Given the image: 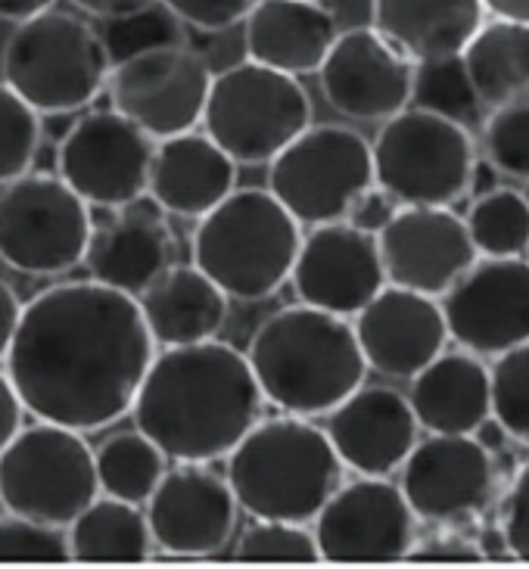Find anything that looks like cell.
I'll return each instance as SVG.
<instances>
[{"instance_id":"cell-1","label":"cell","mask_w":529,"mask_h":569,"mask_svg":"<svg viewBox=\"0 0 529 569\" xmlns=\"http://www.w3.org/2000/svg\"><path fill=\"white\" fill-rule=\"evenodd\" d=\"M156 349L134 296L62 280L22 306L3 370L26 415L100 432L128 417Z\"/></svg>"},{"instance_id":"cell-2","label":"cell","mask_w":529,"mask_h":569,"mask_svg":"<svg viewBox=\"0 0 529 569\" xmlns=\"http://www.w3.org/2000/svg\"><path fill=\"white\" fill-rule=\"evenodd\" d=\"M264 411L247 355L221 339L156 349L131 420L174 463L224 461Z\"/></svg>"},{"instance_id":"cell-3","label":"cell","mask_w":529,"mask_h":569,"mask_svg":"<svg viewBox=\"0 0 529 569\" xmlns=\"http://www.w3.org/2000/svg\"><path fill=\"white\" fill-rule=\"evenodd\" d=\"M243 355L264 405L309 420L337 408L368 373L352 321L306 302L268 315Z\"/></svg>"},{"instance_id":"cell-4","label":"cell","mask_w":529,"mask_h":569,"mask_svg":"<svg viewBox=\"0 0 529 569\" xmlns=\"http://www.w3.org/2000/svg\"><path fill=\"white\" fill-rule=\"evenodd\" d=\"M224 461L240 513L309 526L346 470L327 432L296 415L259 417Z\"/></svg>"},{"instance_id":"cell-5","label":"cell","mask_w":529,"mask_h":569,"mask_svg":"<svg viewBox=\"0 0 529 569\" xmlns=\"http://www.w3.org/2000/svg\"><path fill=\"white\" fill-rule=\"evenodd\" d=\"M302 224L268 187H233L197 218L193 264L237 302H262L290 280Z\"/></svg>"},{"instance_id":"cell-6","label":"cell","mask_w":529,"mask_h":569,"mask_svg":"<svg viewBox=\"0 0 529 569\" xmlns=\"http://www.w3.org/2000/svg\"><path fill=\"white\" fill-rule=\"evenodd\" d=\"M107 44L88 19L50 7L16 22L0 50L3 84L38 116H72L107 91Z\"/></svg>"},{"instance_id":"cell-7","label":"cell","mask_w":529,"mask_h":569,"mask_svg":"<svg viewBox=\"0 0 529 569\" xmlns=\"http://www.w3.org/2000/svg\"><path fill=\"white\" fill-rule=\"evenodd\" d=\"M200 124L237 166H268L311 124V100L299 78L243 60L212 76Z\"/></svg>"},{"instance_id":"cell-8","label":"cell","mask_w":529,"mask_h":569,"mask_svg":"<svg viewBox=\"0 0 529 569\" xmlns=\"http://www.w3.org/2000/svg\"><path fill=\"white\" fill-rule=\"evenodd\" d=\"M470 128L433 109L405 107L380 122L371 140L373 184L399 206H455L467 197L473 169Z\"/></svg>"},{"instance_id":"cell-9","label":"cell","mask_w":529,"mask_h":569,"mask_svg":"<svg viewBox=\"0 0 529 569\" xmlns=\"http://www.w3.org/2000/svg\"><path fill=\"white\" fill-rule=\"evenodd\" d=\"M97 495L84 432L34 420L0 451V510L7 513L66 529Z\"/></svg>"},{"instance_id":"cell-10","label":"cell","mask_w":529,"mask_h":569,"mask_svg":"<svg viewBox=\"0 0 529 569\" xmlns=\"http://www.w3.org/2000/svg\"><path fill=\"white\" fill-rule=\"evenodd\" d=\"M91 206L60 174L26 171L0 187V262L29 278L76 271L91 240Z\"/></svg>"},{"instance_id":"cell-11","label":"cell","mask_w":529,"mask_h":569,"mask_svg":"<svg viewBox=\"0 0 529 569\" xmlns=\"http://www.w3.org/2000/svg\"><path fill=\"white\" fill-rule=\"evenodd\" d=\"M371 184V140L346 124H309L268 162V190L306 228L342 221Z\"/></svg>"},{"instance_id":"cell-12","label":"cell","mask_w":529,"mask_h":569,"mask_svg":"<svg viewBox=\"0 0 529 569\" xmlns=\"http://www.w3.org/2000/svg\"><path fill=\"white\" fill-rule=\"evenodd\" d=\"M212 69L187 44L150 47L109 69V107L153 140L197 128Z\"/></svg>"},{"instance_id":"cell-13","label":"cell","mask_w":529,"mask_h":569,"mask_svg":"<svg viewBox=\"0 0 529 569\" xmlns=\"http://www.w3.org/2000/svg\"><path fill=\"white\" fill-rule=\"evenodd\" d=\"M156 140L112 107L88 109L62 134L57 174L97 209H119L147 197Z\"/></svg>"},{"instance_id":"cell-14","label":"cell","mask_w":529,"mask_h":569,"mask_svg":"<svg viewBox=\"0 0 529 569\" xmlns=\"http://www.w3.org/2000/svg\"><path fill=\"white\" fill-rule=\"evenodd\" d=\"M321 560L330 563H392L411 557L418 517L399 482L389 477L342 479L311 520Z\"/></svg>"},{"instance_id":"cell-15","label":"cell","mask_w":529,"mask_h":569,"mask_svg":"<svg viewBox=\"0 0 529 569\" xmlns=\"http://www.w3.org/2000/svg\"><path fill=\"white\" fill-rule=\"evenodd\" d=\"M451 342L496 358L529 339V262L477 256L439 296Z\"/></svg>"},{"instance_id":"cell-16","label":"cell","mask_w":529,"mask_h":569,"mask_svg":"<svg viewBox=\"0 0 529 569\" xmlns=\"http://www.w3.org/2000/svg\"><path fill=\"white\" fill-rule=\"evenodd\" d=\"M399 489L423 523L451 526L477 517L496 495L492 451L473 436L427 432L399 467Z\"/></svg>"},{"instance_id":"cell-17","label":"cell","mask_w":529,"mask_h":569,"mask_svg":"<svg viewBox=\"0 0 529 569\" xmlns=\"http://www.w3.org/2000/svg\"><path fill=\"white\" fill-rule=\"evenodd\" d=\"M315 76L327 107L352 122L380 124L411 107L415 62L373 26L340 31Z\"/></svg>"},{"instance_id":"cell-18","label":"cell","mask_w":529,"mask_h":569,"mask_svg":"<svg viewBox=\"0 0 529 569\" xmlns=\"http://www.w3.org/2000/svg\"><path fill=\"white\" fill-rule=\"evenodd\" d=\"M156 551L171 557H216L237 532V498L209 463H174L143 505Z\"/></svg>"},{"instance_id":"cell-19","label":"cell","mask_w":529,"mask_h":569,"mask_svg":"<svg viewBox=\"0 0 529 569\" xmlns=\"http://www.w3.org/2000/svg\"><path fill=\"white\" fill-rule=\"evenodd\" d=\"M287 283H293L299 302L356 318L387 287L377 237L358 231L349 221L315 224L302 233Z\"/></svg>"},{"instance_id":"cell-20","label":"cell","mask_w":529,"mask_h":569,"mask_svg":"<svg viewBox=\"0 0 529 569\" xmlns=\"http://www.w3.org/2000/svg\"><path fill=\"white\" fill-rule=\"evenodd\" d=\"M377 252L392 287L439 299L477 259L465 218L451 206H399L377 233Z\"/></svg>"},{"instance_id":"cell-21","label":"cell","mask_w":529,"mask_h":569,"mask_svg":"<svg viewBox=\"0 0 529 569\" xmlns=\"http://www.w3.org/2000/svg\"><path fill=\"white\" fill-rule=\"evenodd\" d=\"M352 327L368 370L389 380H411L449 346L439 299L392 283L358 311Z\"/></svg>"},{"instance_id":"cell-22","label":"cell","mask_w":529,"mask_h":569,"mask_svg":"<svg viewBox=\"0 0 529 569\" xmlns=\"http://www.w3.org/2000/svg\"><path fill=\"white\" fill-rule=\"evenodd\" d=\"M325 417L337 458L358 477L396 473L420 439L411 405L392 386L361 383Z\"/></svg>"},{"instance_id":"cell-23","label":"cell","mask_w":529,"mask_h":569,"mask_svg":"<svg viewBox=\"0 0 529 569\" xmlns=\"http://www.w3.org/2000/svg\"><path fill=\"white\" fill-rule=\"evenodd\" d=\"M109 212L103 224H93L81 264L97 283L140 296L174 262V233L150 197Z\"/></svg>"},{"instance_id":"cell-24","label":"cell","mask_w":529,"mask_h":569,"mask_svg":"<svg viewBox=\"0 0 529 569\" xmlns=\"http://www.w3.org/2000/svg\"><path fill=\"white\" fill-rule=\"evenodd\" d=\"M237 187V162L206 131L156 140L147 197L166 216L197 221Z\"/></svg>"},{"instance_id":"cell-25","label":"cell","mask_w":529,"mask_h":569,"mask_svg":"<svg viewBox=\"0 0 529 569\" xmlns=\"http://www.w3.org/2000/svg\"><path fill=\"white\" fill-rule=\"evenodd\" d=\"M337 34V19L318 0H256L243 19L247 60L293 78L315 76Z\"/></svg>"},{"instance_id":"cell-26","label":"cell","mask_w":529,"mask_h":569,"mask_svg":"<svg viewBox=\"0 0 529 569\" xmlns=\"http://www.w3.org/2000/svg\"><path fill=\"white\" fill-rule=\"evenodd\" d=\"M408 405L420 430L446 436H473L489 408V368L480 355L458 349L439 352L411 377Z\"/></svg>"},{"instance_id":"cell-27","label":"cell","mask_w":529,"mask_h":569,"mask_svg":"<svg viewBox=\"0 0 529 569\" xmlns=\"http://www.w3.org/2000/svg\"><path fill=\"white\" fill-rule=\"evenodd\" d=\"M140 318L159 349L216 339L228 323V296L197 264L171 262L147 290L134 296Z\"/></svg>"},{"instance_id":"cell-28","label":"cell","mask_w":529,"mask_h":569,"mask_svg":"<svg viewBox=\"0 0 529 569\" xmlns=\"http://www.w3.org/2000/svg\"><path fill=\"white\" fill-rule=\"evenodd\" d=\"M482 16L480 0H371V26L411 62L458 57Z\"/></svg>"},{"instance_id":"cell-29","label":"cell","mask_w":529,"mask_h":569,"mask_svg":"<svg viewBox=\"0 0 529 569\" xmlns=\"http://www.w3.org/2000/svg\"><path fill=\"white\" fill-rule=\"evenodd\" d=\"M461 66L486 112L529 103V26L482 22L461 50Z\"/></svg>"},{"instance_id":"cell-30","label":"cell","mask_w":529,"mask_h":569,"mask_svg":"<svg viewBox=\"0 0 529 569\" xmlns=\"http://www.w3.org/2000/svg\"><path fill=\"white\" fill-rule=\"evenodd\" d=\"M66 541L69 557L84 563H138L156 555L143 508L112 495H97L66 526Z\"/></svg>"},{"instance_id":"cell-31","label":"cell","mask_w":529,"mask_h":569,"mask_svg":"<svg viewBox=\"0 0 529 569\" xmlns=\"http://www.w3.org/2000/svg\"><path fill=\"white\" fill-rule=\"evenodd\" d=\"M166 470H169V458L138 427L128 432H112L93 448V473L100 495H112L140 508L147 505V498L153 495Z\"/></svg>"},{"instance_id":"cell-32","label":"cell","mask_w":529,"mask_h":569,"mask_svg":"<svg viewBox=\"0 0 529 569\" xmlns=\"http://www.w3.org/2000/svg\"><path fill=\"white\" fill-rule=\"evenodd\" d=\"M465 228L477 256L486 259H527L529 249V206L520 190L496 187L473 197L467 209Z\"/></svg>"},{"instance_id":"cell-33","label":"cell","mask_w":529,"mask_h":569,"mask_svg":"<svg viewBox=\"0 0 529 569\" xmlns=\"http://www.w3.org/2000/svg\"><path fill=\"white\" fill-rule=\"evenodd\" d=\"M411 107L433 109L446 119H455L465 128L486 116L477 93L467 81L461 53L433 62H415V91H411Z\"/></svg>"},{"instance_id":"cell-34","label":"cell","mask_w":529,"mask_h":569,"mask_svg":"<svg viewBox=\"0 0 529 569\" xmlns=\"http://www.w3.org/2000/svg\"><path fill=\"white\" fill-rule=\"evenodd\" d=\"M489 408L508 439L529 448V339L496 355L489 368Z\"/></svg>"},{"instance_id":"cell-35","label":"cell","mask_w":529,"mask_h":569,"mask_svg":"<svg viewBox=\"0 0 529 569\" xmlns=\"http://www.w3.org/2000/svg\"><path fill=\"white\" fill-rule=\"evenodd\" d=\"M97 31H100V38L107 44L112 66L134 57V53H143L150 47L184 44V22L171 13L169 7H162L159 0L138 10V13L103 19Z\"/></svg>"},{"instance_id":"cell-36","label":"cell","mask_w":529,"mask_h":569,"mask_svg":"<svg viewBox=\"0 0 529 569\" xmlns=\"http://www.w3.org/2000/svg\"><path fill=\"white\" fill-rule=\"evenodd\" d=\"M41 150V116L0 81V187L34 166Z\"/></svg>"},{"instance_id":"cell-37","label":"cell","mask_w":529,"mask_h":569,"mask_svg":"<svg viewBox=\"0 0 529 569\" xmlns=\"http://www.w3.org/2000/svg\"><path fill=\"white\" fill-rule=\"evenodd\" d=\"M237 560L252 563H311L321 560L309 523L287 520H252L233 545Z\"/></svg>"},{"instance_id":"cell-38","label":"cell","mask_w":529,"mask_h":569,"mask_svg":"<svg viewBox=\"0 0 529 569\" xmlns=\"http://www.w3.org/2000/svg\"><path fill=\"white\" fill-rule=\"evenodd\" d=\"M486 159L513 181H529V103L486 112L482 122Z\"/></svg>"},{"instance_id":"cell-39","label":"cell","mask_w":529,"mask_h":569,"mask_svg":"<svg viewBox=\"0 0 529 569\" xmlns=\"http://www.w3.org/2000/svg\"><path fill=\"white\" fill-rule=\"evenodd\" d=\"M69 557L66 529L19 513H0V563H62Z\"/></svg>"},{"instance_id":"cell-40","label":"cell","mask_w":529,"mask_h":569,"mask_svg":"<svg viewBox=\"0 0 529 569\" xmlns=\"http://www.w3.org/2000/svg\"><path fill=\"white\" fill-rule=\"evenodd\" d=\"M498 529L508 545V557L529 563V461L517 470V477L501 498Z\"/></svg>"},{"instance_id":"cell-41","label":"cell","mask_w":529,"mask_h":569,"mask_svg":"<svg viewBox=\"0 0 529 569\" xmlns=\"http://www.w3.org/2000/svg\"><path fill=\"white\" fill-rule=\"evenodd\" d=\"M184 26L200 31H228L240 26L256 0H159Z\"/></svg>"},{"instance_id":"cell-42","label":"cell","mask_w":529,"mask_h":569,"mask_svg":"<svg viewBox=\"0 0 529 569\" xmlns=\"http://www.w3.org/2000/svg\"><path fill=\"white\" fill-rule=\"evenodd\" d=\"M396 212H399V202L392 200L383 187L371 184L368 190H361V193H358L356 202L349 206V212H346L342 221H349V224L358 228V231L377 237V233L387 228L389 218L396 216Z\"/></svg>"},{"instance_id":"cell-43","label":"cell","mask_w":529,"mask_h":569,"mask_svg":"<svg viewBox=\"0 0 529 569\" xmlns=\"http://www.w3.org/2000/svg\"><path fill=\"white\" fill-rule=\"evenodd\" d=\"M411 557L418 560H451V563H467V560H482V551L477 539H467L465 532L455 529H439L427 539L415 541Z\"/></svg>"},{"instance_id":"cell-44","label":"cell","mask_w":529,"mask_h":569,"mask_svg":"<svg viewBox=\"0 0 529 569\" xmlns=\"http://www.w3.org/2000/svg\"><path fill=\"white\" fill-rule=\"evenodd\" d=\"M22 420H26V405L10 383L7 370H0V451L22 430Z\"/></svg>"},{"instance_id":"cell-45","label":"cell","mask_w":529,"mask_h":569,"mask_svg":"<svg viewBox=\"0 0 529 569\" xmlns=\"http://www.w3.org/2000/svg\"><path fill=\"white\" fill-rule=\"evenodd\" d=\"M19 315H22V302H19V296H16V290L7 283V280L0 278V361H3V355H7L10 342H13Z\"/></svg>"},{"instance_id":"cell-46","label":"cell","mask_w":529,"mask_h":569,"mask_svg":"<svg viewBox=\"0 0 529 569\" xmlns=\"http://www.w3.org/2000/svg\"><path fill=\"white\" fill-rule=\"evenodd\" d=\"M78 10L84 16H93V19H119V16H131L150 7L156 0H72Z\"/></svg>"},{"instance_id":"cell-47","label":"cell","mask_w":529,"mask_h":569,"mask_svg":"<svg viewBox=\"0 0 529 569\" xmlns=\"http://www.w3.org/2000/svg\"><path fill=\"white\" fill-rule=\"evenodd\" d=\"M50 7H57V0H0V19L3 22H26L31 16L44 13Z\"/></svg>"},{"instance_id":"cell-48","label":"cell","mask_w":529,"mask_h":569,"mask_svg":"<svg viewBox=\"0 0 529 569\" xmlns=\"http://www.w3.org/2000/svg\"><path fill=\"white\" fill-rule=\"evenodd\" d=\"M501 171L489 162V159H473V169H470V181H467V197H482L489 190H496Z\"/></svg>"},{"instance_id":"cell-49","label":"cell","mask_w":529,"mask_h":569,"mask_svg":"<svg viewBox=\"0 0 529 569\" xmlns=\"http://www.w3.org/2000/svg\"><path fill=\"white\" fill-rule=\"evenodd\" d=\"M482 10L496 19H508V22H523L529 26V0H480Z\"/></svg>"},{"instance_id":"cell-50","label":"cell","mask_w":529,"mask_h":569,"mask_svg":"<svg viewBox=\"0 0 529 569\" xmlns=\"http://www.w3.org/2000/svg\"><path fill=\"white\" fill-rule=\"evenodd\" d=\"M473 439H477V442H480L486 451H492V455H496V451H501V448H505V442H511V439H508V432H505V427H501V423H498L492 415L486 417L480 427L473 430Z\"/></svg>"},{"instance_id":"cell-51","label":"cell","mask_w":529,"mask_h":569,"mask_svg":"<svg viewBox=\"0 0 529 569\" xmlns=\"http://www.w3.org/2000/svg\"><path fill=\"white\" fill-rule=\"evenodd\" d=\"M477 545H480L482 560H498V557H508V545H505V536H501V529H498V526L482 529Z\"/></svg>"},{"instance_id":"cell-52","label":"cell","mask_w":529,"mask_h":569,"mask_svg":"<svg viewBox=\"0 0 529 569\" xmlns=\"http://www.w3.org/2000/svg\"><path fill=\"white\" fill-rule=\"evenodd\" d=\"M520 193H523V200H527L529 206V181H523V190H520Z\"/></svg>"},{"instance_id":"cell-53","label":"cell","mask_w":529,"mask_h":569,"mask_svg":"<svg viewBox=\"0 0 529 569\" xmlns=\"http://www.w3.org/2000/svg\"><path fill=\"white\" fill-rule=\"evenodd\" d=\"M527 262H529V249H527Z\"/></svg>"},{"instance_id":"cell-54","label":"cell","mask_w":529,"mask_h":569,"mask_svg":"<svg viewBox=\"0 0 529 569\" xmlns=\"http://www.w3.org/2000/svg\"><path fill=\"white\" fill-rule=\"evenodd\" d=\"M318 3H321V0H318Z\"/></svg>"}]
</instances>
